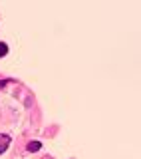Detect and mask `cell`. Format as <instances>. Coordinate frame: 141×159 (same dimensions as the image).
<instances>
[{
	"label": "cell",
	"instance_id": "2",
	"mask_svg": "<svg viewBox=\"0 0 141 159\" xmlns=\"http://www.w3.org/2000/svg\"><path fill=\"white\" fill-rule=\"evenodd\" d=\"M40 147H42L40 141H30L28 143V151H40Z\"/></svg>",
	"mask_w": 141,
	"mask_h": 159
},
{
	"label": "cell",
	"instance_id": "4",
	"mask_svg": "<svg viewBox=\"0 0 141 159\" xmlns=\"http://www.w3.org/2000/svg\"><path fill=\"white\" fill-rule=\"evenodd\" d=\"M6 86V80H2V82H0V87H4Z\"/></svg>",
	"mask_w": 141,
	"mask_h": 159
},
{
	"label": "cell",
	"instance_id": "1",
	"mask_svg": "<svg viewBox=\"0 0 141 159\" xmlns=\"http://www.w3.org/2000/svg\"><path fill=\"white\" fill-rule=\"evenodd\" d=\"M8 143H10V137H8V135H0V153H4L8 149Z\"/></svg>",
	"mask_w": 141,
	"mask_h": 159
},
{
	"label": "cell",
	"instance_id": "3",
	"mask_svg": "<svg viewBox=\"0 0 141 159\" xmlns=\"http://www.w3.org/2000/svg\"><path fill=\"white\" fill-rule=\"evenodd\" d=\"M6 54H8V46L4 44V42H0V58L6 56Z\"/></svg>",
	"mask_w": 141,
	"mask_h": 159
}]
</instances>
